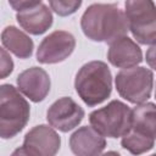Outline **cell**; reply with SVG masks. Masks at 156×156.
I'll return each mask as SVG.
<instances>
[{
  "mask_svg": "<svg viewBox=\"0 0 156 156\" xmlns=\"http://www.w3.org/2000/svg\"><path fill=\"white\" fill-rule=\"evenodd\" d=\"M115 87L121 98L130 104H141L150 99L154 88V73L141 66L122 68L115 78Z\"/></svg>",
  "mask_w": 156,
  "mask_h": 156,
  "instance_id": "cell-6",
  "label": "cell"
},
{
  "mask_svg": "<svg viewBox=\"0 0 156 156\" xmlns=\"http://www.w3.org/2000/svg\"><path fill=\"white\" fill-rule=\"evenodd\" d=\"M155 99H156V89H155Z\"/></svg>",
  "mask_w": 156,
  "mask_h": 156,
  "instance_id": "cell-21",
  "label": "cell"
},
{
  "mask_svg": "<svg viewBox=\"0 0 156 156\" xmlns=\"http://www.w3.org/2000/svg\"><path fill=\"white\" fill-rule=\"evenodd\" d=\"M69 149L77 156L101 155L106 147V139L91 126H83L69 136Z\"/></svg>",
  "mask_w": 156,
  "mask_h": 156,
  "instance_id": "cell-11",
  "label": "cell"
},
{
  "mask_svg": "<svg viewBox=\"0 0 156 156\" xmlns=\"http://www.w3.org/2000/svg\"><path fill=\"white\" fill-rule=\"evenodd\" d=\"M145 61L150 68L156 71V41L152 43L150 45V48L147 49V51L145 54Z\"/></svg>",
  "mask_w": 156,
  "mask_h": 156,
  "instance_id": "cell-20",
  "label": "cell"
},
{
  "mask_svg": "<svg viewBox=\"0 0 156 156\" xmlns=\"http://www.w3.org/2000/svg\"><path fill=\"white\" fill-rule=\"evenodd\" d=\"M132 130L156 140V104L141 102L132 110Z\"/></svg>",
  "mask_w": 156,
  "mask_h": 156,
  "instance_id": "cell-15",
  "label": "cell"
},
{
  "mask_svg": "<svg viewBox=\"0 0 156 156\" xmlns=\"http://www.w3.org/2000/svg\"><path fill=\"white\" fill-rule=\"evenodd\" d=\"M60 146L61 138L56 129L50 124H39L26 133L22 146L16 149L12 155L54 156L58 152Z\"/></svg>",
  "mask_w": 156,
  "mask_h": 156,
  "instance_id": "cell-7",
  "label": "cell"
},
{
  "mask_svg": "<svg viewBox=\"0 0 156 156\" xmlns=\"http://www.w3.org/2000/svg\"><path fill=\"white\" fill-rule=\"evenodd\" d=\"M76 49V38L67 30H54L46 35L37 49V61L54 65L68 58Z\"/></svg>",
  "mask_w": 156,
  "mask_h": 156,
  "instance_id": "cell-8",
  "label": "cell"
},
{
  "mask_svg": "<svg viewBox=\"0 0 156 156\" xmlns=\"http://www.w3.org/2000/svg\"><path fill=\"white\" fill-rule=\"evenodd\" d=\"M30 116L29 102L23 98L18 88L12 84L0 87V136L11 139L16 136L28 123Z\"/></svg>",
  "mask_w": 156,
  "mask_h": 156,
  "instance_id": "cell-3",
  "label": "cell"
},
{
  "mask_svg": "<svg viewBox=\"0 0 156 156\" xmlns=\"http://www.w3.org/2000/svg\"><path fill=\"white\" fill-rule=\"evenodd\" d=\"M18 90L32 102H41L50 93L51 80L48 72L33 66L22 71L16 78Z\"/></svg>",
  "mask_w": 156,
  "mask_h": 156,
  "instance_id": "cell-10",
  "label": "cell"
},
{
  "mask_svg": "<svg viewBox=\"0 0 156 156\" xmlns=\"http://www.w3.org/2000/svg\"><path fill=\"white\" fill-rule=\"evenodd\" d=\"M80 28L88 39L108 44L129 30L126 12L117 4H91L80 17Z\"/></svg>",
  "mask_w": 156,
  "mask_h": 156,
  "instance_id": "cell-1",
  "label": "cell"
},
{
  "mask_svg": "<svg viewBox=\"0 0 156 156\" xmlns=\"http://www.w3.org/2000/svg\"><path fill=\"white\" fill-rule=\"evenodd\" d=\"M83 0H49L50 9L61 17H67L78 11Z\"/></svg>",
  "mask_w": 156,
  "mask_h": 156,
  "instance_id": "cell-17",
  "label": "cell"
},
{
  "mask_svg": "<svg viewBox=\"0 0 156 156\" xmlns=\"http://www.w3.org/2000/svg\"><path fill=\"white\" fill-rule=\"evenodd\" d=\"M155 141L156 140L130 129L126 135L122 136L121 145L124 150L129 151L130 154L140 155V154H145V152L150 151L154 147Z\"/></svg>",
  "mask_w": 156,
  "mask_h": 156,
  "instance_id": "cell-16",
  "label": "cell"
},
{
  "mask_svg": "<svg viewBox=\"0 0 156 156\" xmlns=\"http://www.w3.org/2000/svg\"><path fill=\"white\" fill-rule=\"evenodd\" d=\"M0 55H1V61H0V78L4 79L7 76H10L13 71V61L10 56V54L7 52V50L2 46V49L0 50Z\"/></svg>",
  "mask_w": 156,
  "mask_h": 156,
  "instance_id": "cell-18",
  "label": "cell"
},
{
  "mask_svg": "<svg viewBox=\"0 0 156 156\" xmlns=\"http://www.w3.org/2000/svg\"><path fill=\"white\" fill-rule=\"evenodd\" d=\"M124 12L129 32L141 45L156 41V5L154 0H126Z\"/></svg>",
  "mask_w": 156,
  "mask_h": 156,
  "instance_id": "cell-5",
  "label": "cell"
},
{
  "mask_svg": "<svg viewBox=\"0 0 156 156\" xmlns=\"http://www.w3.org/2000/svg\"><path fill=\"white\" fill-rule=\"evenodd\" d=\"M132 108L127 104L112 100L106 106L94 110L89 115V123L104 136L116 139L132 129Z\"/></svg>",
  "mask_w": 156,
  "mask_h": 156,
  "instance_id": "cell-4",
  "label": "cell"
},
{
  "mask_svg": "<svg viewBox=\"0 0 156 156\" xmlns=\"http://www.w3.org/2000/svg\"><path fill=\"white\" fill-rule=\"evenodd\" d=\"M107 60L117 68H130L141 63L144 58L140 46L128 35H124L110 43Z\"/></svg>",
  "mask_w": 156,
  "mask_h": 156,
  "instance_id": "cell-12",
  "label": "cell"
},
{
  "mask_svg": "<svg viewBox=\"0 0 156 156\" xmlns=\"http://www.w3.org/2000/svg\"><path fill=\"white\" fill-rule=\"evenodd\" d=\"M16 21L24 32L32 35H40L52 26L54 17L51 9L44 4H39L35 7L17 12Z\"/></svg>",
  "mask_w": 156,
  "mask_h": 156,
  "instance_id": "cell-13",
  "label": "cell"
},
{
  "mask_svg": "<svg viewBox=\"0 0 156 156\" xmlns=\"http://www.w3.org/2000/svg\"><path fill=\"white\" fill-rule=\"evenodd\" d=\"M74 89L82 101L94 107L100 105L112 93V73L104 61H89L77 72Z\"/></svg>",
  "mask_w": 156,
  "mask_h": 156,
  "instance_id": "cell-2",
  "label": "cell"
},
{
  "mask_svg": "<svg viewBox=\"0 0 156 156\" xmlns=\"http://www.w3.org/2000/svg\"><path fill=\"white\" fill-rule=\"evenodd\" d=\"M84 110L72 98L62 96L54 101L46 111V121L56 130L68 133L77 128L84 118Z\"/></svg>",
  "mask_w": 156,
  "mask_h": 156,
  "instance_id": "cell-9",
  "label": "cell"
},
{
  "mask_svg": "<svg viewBox=\"0 0 156 156\" xmlns=\"http://www.w3.org/2000/svg\"><path fill=\"white\" fill-rule=\"evenodd\" d=\"M1 44L16 57L26 60L33 55L34 43L30 37L15 26H7L1 33Z\"/></svg>",
  "mask_w": 156,
  "mask_h": 156,
  "instance_id": "cell-14",
  "label": "cell"
},
{
  "mask_svg": "<svg viewBox=\"0 0 156 156\" xmlns=\"http://www.w3.org/2000/svg\"><path fill=\"white\" fill-rule=\"evenodd\" d=\"M7 1L10 6L17 12L35 7L39 4H41V0H7Z\"/></svg>",
  "mask_w": 156,
  "mask_h": 156,
  "instance_id": "cell-19",
  "label": "cell"
}]
</instances>
